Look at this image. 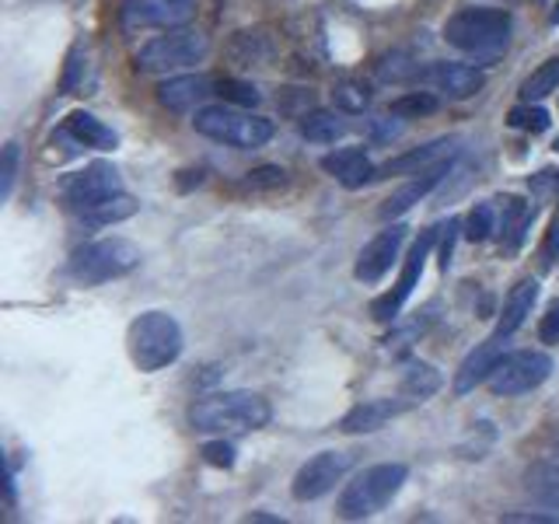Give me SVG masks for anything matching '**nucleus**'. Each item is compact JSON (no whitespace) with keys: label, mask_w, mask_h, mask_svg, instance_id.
<instances>
[{"label":"nucleus","mask_w":559,"mask_h":524,"mask_svg":"<svg viewBox=\"0 0 559 524\" xmlns=\"http://www.w3.org/2000/svg\"><path fill=\"white\" fill-rule=\"evenodd\" d=\"M217 95L231 105H241V109H249V105H259V92L255 84H245V81H235V78H221L217 81Z\"/></svg>","instance_id":"obj_34"},{"label":"nucleus","mask_w":559,"mask_h":524,"mask_svg":"<svg viewBox=\"0 0 559 524\" xmlns=\"http://www.w3.org/2000/svg\"><path fill=\"white\" fill-rule=\"evenodd\" d=\"M416 81L424 84V87H430V92L451 98V102H465V98H472V95H479V92H483L486 74H483L479 67H472V63L437 60V63H430V67H419Z\"/></svg>","instance_id":"obj_12"},{"label":"nucleus","mask_w":559,"mask_h":524,"mask_svg":"<svg viewBox=\"0 0 559 524\" xmlns=\"http://www.w3.org/2000/svg\"><path fill=\"white\" fill-rule=\"evenodd\" d=\"M214 87L217 84L203 74H179L157 87V102H162L168 112H197V109H203V102L210 95H217Z\"/></svg>","instance_id":"obj_17"},{"label":"nucleus","mask_w":559,"mask_h":524,"mask_svg":"<svg viewBox=\"0 0 559 524\" xmlns=\"http://www.w3.org/2000/svg\"><path fill=\"white\" fill-rule=\"evenodd\" d=\"M17 157H22V147L11 144L4 147V157H0V200H11V192H14V179H17Z\"/></svg>","instance_id":"obj_35"},{"label":"nucleus","mask_w":559,"mask_h":524,"mask_svg":"<svg viewBox=\"0 0 559 524\" xmlns=\"http://www.w3.org/2000/svg\"><path fill=\"white\" fill-rule=\"evenodd\" d=\"M542 259H546V262H559V214L552 217L546 238H542Z\"/></svg>","instance_id":"obj_39"},{"label":"nucleus","mask_w":559,"mask_h":524,"mask_svg":"<svg viewBox=\"0 0 559 524\" xmlns=\"http://www.w3.org/2000/svg\"><path fill=\"white\" fill-rule=\"evenodd\" d=\"M511 28H514V17L503 8H462L459 14L448 17L444 39L448 46L468 52V57L489 60L507 49Z\"/></svg>","instance_id":"obj_3"},{"label":"nucleus","mask_w":559,"mask_h":524,"mask_svg":"<svg viewBox=\"0 0 559 524\" xmlns=\"http://www.w3.org/2000/svg\"><path fill=\"white\" fill-rule=\"evenodd\" d=\"M409 479V468L402 462H381V465H367L364 472H357L354 483H346V489L340 493V517L343 521H364L378 511H384L395 493L402 489V483Z\"/></svg>","instance_id":"obj_5"},{"label":"nucleus","mask_w":559,"mask_h":524,"mask_svg":"<svg viewBox=\"0 0 559 524\" xmlns=\"http://www.w3.org/2000/svg\"><path fill=\"white\" fill-rule=\"evenodd\" d=\"M507 122H511V127L521 130V133H546L552 116H549V109H542L538 102H521V105H514V109H511Z\"/></svg>","instance_id":"obj_30"},{"label":"nucleus","mask_w":559,"mask_h":524,"mask_svg":"<svg viewBox=\"0 0 559 524\" xmlns=\"http://www.w3.org/2000/svg\"><path fill=\"white\" fill-rule=\"evenodd\" d=\"M441 238V227H427V231H419V238L413 241V249H409V255L402 259V273H399V279H395V287L384 294V297H378L374 301V319L378 322H395L399 319V311L406 308V301H409V294L416 290V284H419V276H424V270H427V259H430V252H433V241Z\"/></svg>","instance_id":"obj_9"},{"label":"nucleus","mask_w":559,"mask_h":524,"mask_svg":"<svg viewBox=\"0 0 559 524\" xmlns=\"http://www.w3.org/2000/svg\"><path fill=\"white\" fill-rule=\"evenodd\" d=\"M549 25H559V4L552 8V14H549Z\"/></svg>","instance_id":"obj_42"},{"label":"nucleus","mask_w":559,"mask_h":524,"mask_svg":"<svg viewBox=\"0 0 559 524\" xmlns=\"http://www.w3.org/2000/svg\"><path fill=\"white\" fill-rule=\"evenodd\" d=\"M528 489H532V497L546 507V511L559 514V465L535 462L528 468Z\"/></svg>","instance_id":"obj_25"},{"label":"nucleus","mask_w":559,"mask_h":524,"mask_svg":"<svg viewBox=\"0 0 559 524\" xmlns=\"http://www.w3.org/2000/svg\"><path fill=\"white\" fill-rule=\"evenodd\" d=\"M437 109H441V95L437 92H406L392 102L389 112L399 119H419V116H430Z\"/></svg>","instance_id":"obj_29"},{"label":"nucleus","mask_w":559,"mask_h":524,"mask_svg":"<svg viewBox=\"0 0 559 524\" xmlns=\"http://www.w3.org/2000/svg\"><path fill=\"white\" fill-rule=\"evenodd\" d=\"M81 46L70 49V60H67V74H63V92L67 95H78V87H84V78H81V70H84V60H81Z\"/></svg>","instance_id":"obj_37"},{"label":"nucleus","mask_w":559,"mask_h":524,"mask_svg":"<svg viewBox=\"0 0 559 524\" xmlns=\"http://www.w3.org/2000/svg\"><path fill=\"white\" fill-rule=\"evenodd\" d=\"M332 98H336V105L343 112H364L367 105H371V87H367L364 81H340L336 92H332Z\"/></svg>","instance_id":"obj_32"},{"label":"nucleus","mask_w":559,"mask_h":524,"mask_svg":"<svg viewBox=\"0 0 559 524\" xmlns=\"http://www.w3.org/2000/svg\"><path fill=\"white\" fill-rule=\"evenodd\" d=\"M552 374V357L546 349H514V354H503L497 371L489 374V392L514 398L524 392H535L538 384H546Z\"/></svg>","instance_id":"obj_8"},{"label":"nucleus","mask_w":559,"mask_h":524,"mask_svg":"<svg viewBox=\"0 0 559 524\" xmlns=\"http://www.w3.org/2000/svg\"><path fill=\"white\" fill-rule=\"evenodd\" d=\"M67 130L74 133L84 147H95V151H116V144H119L116 130L105 127V122L92 112H70Z\"/></svg>","instance_id":"obj_22"},{"label":"nucleus","mask_w":559,"mask_h":524,"mask_svg":"<svg viewBox=\"0 0 559 524\" xmlns=\"http://www.w3.org/2000/svg\"><path fill=\"white\" fill-rule=\"evenodd\" d=\"M441 384H444L441 371H437V367L427 364V360H413L406 367V374H402V392H406L409 398H416V402L437 395V392H441Z\"/></svg>","instance_id":"obj_24"},{"label":"nucleus","mask_w":559,"mask_h":524,"mask_svg":"<svg viewBox=\"0 0 559 524\" xmlns=\"http://www.w3.org/2000/svg\"><path fill=\"white\" fill-rule=\"evenodd\" d=\"M140 249L130 238H98L87 241L81 249L70 255L67 262V276L81 287H98L109 284V279L127 276L140 266Z\"/></svg>","instance_id":"obj_6"},{"label":"nucleus","mask_w":559,"mask_h":524,"mask_svg":"<svg viewBox=\"0 0 559 524\" xmlns=\"http://www.w3.org/2000/svg\"><path fill=\"white\" fill-rule=\"evenodd\" d=\"M287 182H290L287 171L280 168V165H259L252 171H245L241 189H249V192H276V189H284Z\"/></svg>","instance_id":"obj_31"},{"label":"nucleus","mask_w":559,"mask_h":524,"mask_svg":"<svg viewBox=\"0 0 559 524\" xmlns=\"http://www.w3.org/2000/svg\"><path fill=\"white\" fill-rule=\"evenodd\" d=\"M182 325L168 311H144L127 329V354L140 374H157L182 357Z\"/></svg>","instance_id":"obj_2"},{"label":"nucleus","mask_w":559,"mask_h":524,"mask_svg":"<svg viewBox=\"0 0 559 524\" xmlns=\"http://www.w3.org/2000/svg\"><path fill=\"white\" fill-rule=\"evenodd\" d=\"M136 200L133 196H127V192H116V196H109V200H102V203H95V206H87V210H81V224L84 227H112V224H119V221H130L133 214H136Z\"/></svg>","instance_id":"obj_23"},{"label":"nucleus","mask_w":559,"mask_h":524,"mask_svg":"<svg viewBox=\"0 0 559 524\" xmlns=\"http://www.w3.org/2000/svg\"><path fill=\"white\" fill-rule=\"evenodd\" d=\"M451 171V162H444V165H437V168H427V171H419V175H413V179L402 186V189H395L389 200H384L381 206H378V217L381 221H392V217H402L406 210H413L419 200H427L430 192L444 182V175Z\"/></svg>","instance_id":"obj_19"},{"label":"nucleus","mask_w":559,"mask_h":524,"mask_svg":"<svg viewBox=\"0 0 559 524\" xmlns=\"http://www.w3.org/2000/svg\"><path fill=\"white\" fill-rule=\"evenodd\" d=\"M538 301V279L535 276H524L511 287V294L503 297V308H500V319H497V332L500 336L511 340L514 332L528 322V314Z\"/></svg>","instance_id":"obj_21"},{"label":"nucleus","mask_w":559,"mask_h":524,"mask_svg":"<svg viewBox=\"0 0 559 524\" xmlns=\"http://www.w3.org/2000/svg\"><path fill=\"white\" fill-rule=\"evenodd\" d=\"M210 52V39L200 28H165V35H154L151 43L136 49L140 74H175V70L197 67Z\"/></svg>","instance_id":"obj_7"},{"label":"nucleus","mask_w":559,"mask_h":524,"mask_svg":"<svg viewBox=\"0 0 559 524\" xmlns=\"http://www.w3.org/2000/svg\"><path fill=\"white\" fill-rule=\"evenodd\" d=\"M552 92H559V57L535 67L532 74L521 81V102H542Z\"/></svg>","instance_id":"obj_27"},{"label":"nucleus","mask_w":559,"mask_h":524,"mask_svg":"<svg viewBox=\"0 0 559 524\" xmlns=\"http://www.w3.org/2000/svg\"><path fill=\"white\" fill-rule=\"evenodd\" d=\"M203 462L214 465V468H231L235 465V444L224 441V437H217V441L203 444Z\"/></svg>","instance_id":"obj_36"},{"label":"nucleus","mask_w":559,"mask_h":524,"mask_svg":"<svg viewBox=\"0 0 559 524\" xmlns=\"http://www.w3.org/2000/svg\"><path fill=\"white\" fill-rule=\"evenodd\" d=\"M454 238H459V221H448V227H444V245H441V270H448V266H451Z\"/></svg>","instance_id":"obj_41"},{"label":"nucleus","mask_w":559,"mask_h":524,"mask_svg":"<svg viewBox=\"0 0 559 524\" xmlns=\"http://www.w3.org/2000/svg\"><path fill=\"white\" fill-rule=\"evenodd\" d=\"M354 465V454L349 451H319L297 468V476L290 483V493L294 500L311 503V500H322L325 493L336 489V483H343V476Z\"/></svg>","instance_id":"obj_10"},{"label":"nucleus","mask_w":559,"mask_h":524,"mask_svg":"<svg viewBox=\"0 0 559 524\" xmlns=\"http://www.w3.org/2000/svg\"><path fill=\"white\" fill-rule=\"evenodd\" d=\"M552 147H556V151H559V136H556V144H552Z\"/></svg>","instance_id":"obj_43"},{"label":"nucleus","mask_w":559,"mask_h":524,"mask_svg":"<svg viewBox=\"0 0 559 524\" xmlns=\"http://www.w3.org/2000/svg\"><path fill=\"white\" fill-rule=\"evenodd\" d=\"M454 154H459V136H437V140H430V144H424V147H413L406 154L392 157V162L381 165L378 171L381 175H419V171H427V168H437V165L451 162Z\"/></svg>","instance_id":"obj_18"},{"label":"nucleus","mask_w":559,"mask_h":524,"mask_svg":"<svg viewBox=\"0 0 559 524\" xmlns=\"http://www.w3.org/2000/svg\"><path fill=\"white\" fill-rule=\"evenodd\" d=\"M538 340L546 343V346H556L559 343V301H552L546 308V314H542V322H538Z\"/></svg>","instance_id":"obj_38"},{"label":"nucleus","mask_w":559,"mask_h":524,"mask_svg":"<svg viewBox=\"0 0 559 524\" xmlns=\"http://www.w3.org/2000/svg\"><path fill=\"white\" fill-rule=\"evenodd\" d=\"M416 406V398H367V402H357L354 409H349L343 419H340V430L343 433H374L381 427H389L395 416L409 413Z\"/></svg>","instance_id":"obj_16"},{"label":"nucleus","mask_w":559,"mask_h":524,"mask_svg":"<svg viewBox=\"0 0 559 524\" xmlns=\"http://www.w3.org/2000/svg\"><path fill=\"white\" fill-rule=\"evenodd\" d=\"M503 343H507V336L493 332V336L483 340L476 349H468V357L459 364V371H454V395H468L489 381V374L497 371V364L503 357Z\"/></svg>","instance_id":"obj_15"},{"label":"nucleus","mask_w":559,"mask_h":524,"mask_svg":"<svg viewBox=\"0 0 559 524\" xmlns=\"http://www.w3.org/2000/svg\"><path fill=\"white\" fill-rule=\"evenodd\" d=\"M343 133H346V122L329 109H314L301 116V136L311 140V144H336Z\"/></svg>","instance_id":"obj_26"},{"label":"nucleus","mask_w":559,"mask_h":524,"mask_svg":"<svg viewBox=\"0 0 559 524\" xmlns=\"http://www.w3.org/2000/svg\"><path fill=\"white\" fill-rule=\"evenodd\" d=\"M322 168L336 179L340 186L346 189H360L367 182H374L378 179V168L371 165V157H367L364 147H340V151H332L322 157Z\"/></svg>","instance_id":"obj_20"},{"label":"nucleus","mask_w":559,"mask_h":524,"mask_svg":"<svg viewBox=\"0 0 559 524\" xmlns=\"http://www.w3.org/2000/svg\"><path fill=\"white\" fill-rule=\"evenodd\" d=\"M197 14V0H122L127 28H182Z\"/></svg>","instance_id":"obj_14"},{"label":"nucleus","mask_w":559,"mask_h":524,"mask_svg":"<svg viewBox=\"0 0 559 524\" xmlns=\"http://www.w3.org/2000/svg\"><path fill=\"white\" fill-rule=\"evenodd\" d=\"M497 231V210L489 203H476L465 217V238L468 241H486Z\"/></svg>","instance_id":"obj_33"},{"label":"nucleus","mask_w":559,"mask_h":524,"mask_svg":"<svg viewBox=\"0 0 559 524\" xmlns=\"http://www.w3.org/2000/svg\"><path fill=\"white\" fill-rule=\"evenodd\" d=\"M503 524H559V514H542V511H532V514H503Z\"/></svg>","instance_id":"obj_40"},{"label":"nucleus","mask_w":559,"mask_h":524,"mask_svg":"<svg viewBox=\"0 0 559 524\" xmlns=\"http://www.w3.org/2000/svg\"><path fill=\"white\" fill-rule=\"evenodd\" d=\"M116 192H122V179H119V171L112 165H105V162L84 165L81 171L67 175V179H63V200H67L70 210H78V214L87 206L102 203V200L116 196Z\"/></svg>","instance_id":"obj_11"},{"label":"nucleus","mask_w":559,"mask_h":524,"mask_svg":"<svg viewBox=\"0 0 559 524\" xmlns=\"http://www.w3.org/2000/svg\"><path fill=\"white\" fill-rule=\"evenodd\" d=\"M192 130L200 136L217 140V144L227 147H238V151H255V147H266L276 127L273 119L266 116H255V112H245L241 105H203L192 116Z\"/></svg>","instance_id":"obj_4"},{"label":"nucleus","mask_w":559,"mask_h":524,"mask_svg":"<svg viewBox=\"0 0 559 524\" xmlns=\"http://www.w3.org/2000/svg\"><path fill=\"white\" fill-rule=\"evenodd\" d=\"M406 235H409L406 224H389L381 235H374L364 245L357 255V266H354V276L360 284H378V279L392 273V266L402 255V245H406Z\"/></svg>","instance_id":"obj_13"},{"label":"nucleus","mask_w":559,"mask_h":524,"mask_svg":"<svg viewBox=\"0 0 559 524\" xmlns=\"http://www.w3.org/2000/svg\"><path fill=\"white\" fill-rule=\"evenodd\" d=\"M270 402L259 392H217L200 398L189 409V427L197 433L231 437V433H252L270 424Z\"/></svg>","instance_id":"obj_1"},{"label":"nucleus","mask_w":559,"mask_h":524,"mask_svg":"<svg viewBox=\"0 0 559 524\" xmlns=\"http://www.w3.org/2000/svg\"><path fill=\"white\" fill-rule=\"evenodd\" d=\"M528 224H532V210L524 206L521 200L507 196L503 200V241H507V252H518L521 249Z\"/></svg>","instance_id":"obj_28"}]
</instances>
